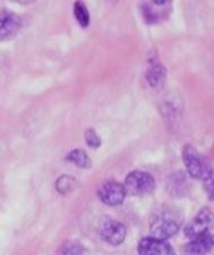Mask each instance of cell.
Here are the masks:
<instances>
[{
  "instance_id": "2",
  "label": "cell",
  "mask_w": 214,
  "mask_h": 255,
  "mask_svg": "<svg viewBox=\"0 0 214 255\" xmlns=\"http://www.w3.org/2000/svg\"><path fill=\"white\" fill-rule=\"evenodd\" d=\"M183 162L187 171L193 178H206L211 172L209 163L206 157L198 152L192 144H186L183 148Z\"/></svg>"
},
{
  "instance_id": "5",
  "label": "cell",
  "mask_w": 214,
  "mask_h": 255,
  "mask_svg": "<svg viewBox=\"0 0 214 255\" xmlns=\"http://www.w3.org/2000/svg\"><path fill=\"white\" fill-rule=\"evenodd\" d=\"M127 192L123 184L118 183L114 181L105 182L100 186L97 191V196L107 206H117L123 202Z\"/></svg>"
},
{
  "instance_id": "4",
  "label": "cell",
  "mask_w": 214,
  "mask_h": 255,
  "mask_svg": "<svg viewBox=\"0 0 214 255\" xmlns=\"http://www.w3.org/2000/svg\"><path fill=\"white\" fill-rule=\"evenodd\" d=\"M214 224V214L209 208H202L191 222L187 224L184 234L192 241L209 234V231Z\"/></svg>"
},
{
  "instance_id": "14",
  "label": "cell",
  "mask_w": 214,
  "mask_h": 255,
  "mask_svg": "<svg viewBox=\"0 0 214 255\" xmlns=\"http://www.w3.org/2000/svg\"><path fill=\"white\" fill-rule=\"evenodd\" d=\"M203 187L208 198L214 201V168L211 169L208 176L203 179Z\"/></svg>"
},
{
  "instance_id": "6",
  "label": "cell",
  "mask_w": 214,
  "mask_h": 255,
  "mask_svg": "<svg viewBox=\"0 0 214 255\" xmlns=\"http://www.w3.org/2000/svg\"><path fill=\"white\" fill-rule=\"evenodd\" d=\"M100 233H101L102 239L105 242H107L111 246H118V244L123 243L124 238H126L127 229L121 222L108 219L101 226Z\"/></svg>"
},
{
  "instance_id": "3",
  "label": "cell",
  "mask_w": 214,
  "mask_h": 255,
  "mask_svg": "<svg viewBox=\"0 0 214 255\" xmlns=\"http://www.w3.org/2000/svg\"><path fill=\"white\" fill-rule=\"evenodd\" d=\"M123 186L127 193L131 196H144L154 191L156 183L153 177L147 172L133 171L127 174Z\"/></svg>"
},
{
  "instance_id": "1",
  "label": "cell",
  "mask_w": 214,
  "mask_h": 255,
  "mask_svg": "<svg viewBox=\"0 0 214 255\" xmlns=\"http://www.w3.org/2000/svg\"><path fill=\"white\" fill-rule=\"evenodd\" d=\"M183 223V216L172 207H161L154 212L149 222V232L152 238L166 239L173 237Z\"/></svg>"
},
{
  "instance_id": "8",
  "label": "cell",
  "mask_w": 214,
  "mask_h": 255,
  "mask_svg": "<svg viewBox=\"0 0 214 255\" xmlns=\"http://www.w3.org/2000/svg\"><path fill=\"white\" fill-rule=\"evenodd\" d=\"M214 247V237L212 234L193 239L183 249L184 255H206Z\"/></svg>"
},
{
  "instance_id": "9",
  "label": "cell",
  "mask_w": 214,
  "mask_h": 255,
  "mask_svg": "<svg viewBox=\"0 0 214 255\" xmlns=\"http://www.w3.org/2000/svg\"><path fill=\"white\" fill-rule=\"evenodd\" d=\"M1 39H9L11 37L15 32L19 30L20 27V17L16 14H12V12H1Z\"/></svg>"
},
{
  "instance_id": "11",
  "label": "cell",
  "mask_w": 214,
  "mask_h": 255,
  "mask_svg": "<svg viewBox=\"0 0 214 255\" xmlns=\"http://www.w3.org/2000/svg\"><path fill=\"white\" fill-rule=\"evenodd\" d=\"M67 159H69L70 162H72V163L76 164V166L81 167V168H87V167H90V164H91L90 163V157L87 156L86 152L79 148L72 149V151L67 154Z\"/></svg>"
},
{
  "instance_id": "15",
  "label": "cell",
  "mask_w": 214,
  "mask_h": 255,
  "mask_svg": "<svg viewBox=\"0 0 214 255\" xmlns=\"http://www.w3.org/2000/svg\"><path fill=\"white\" fill-rule=\"evenodd\" d=\"M85 139H86V143L89 144L90 147H94V148H97V147L101 144V138H100L99 134L95 132V129L87 128L86 132H85Z\"/></svg>"
},
{
  "instance_id": "12",
  "label": "cell",
  "mask_w": 214,
  "mask_h": 255,
  "mask_svg": "<svg viewBox=\"0 0 214 255\" xmlns=\"http://www.w3.org/2000/svg\"><path fill=\"white\" fill-rule=\"evenodd\" d=\"M74 14L77 21L81 24V26H87L90 24V12L87 10L86 5L82 1H76L74 4Z\"/></svg>"
},
{
  "instance_id": "13",
  "label": "cell",
  "mask_w": 214,
  "mask_h": 255,
  "mask_svg": "<svg viewBox=\"0 0 214 255\" xmlns=\"http://www.w3.org/2000/svg\"><path fill=\"white\" fill-rule=\"evenodd\" d=\"M75 186H76V181L71 176H61L56 181L57 192H60L62 194H66L69 192L74 191Z\"/></svg>"
},
{
  "instance_id": "10",
  "label": "cell",
  "mask_w": 214,
  "mask_h": 255,
  "mask_svg": "<svg viewBox=\"0 0 214 255\" xmlns=\"http://www.w3.org/2000/svg\"><path fill=\"white\" fill-rule=\"evenodd\" d=\"M147 80L154 89L162 87V85L164 84V80H166V70H164V67L161 66V65H154L147 72Z\"/></svg>"
},
{
  "instance_id": "7",
  "label": "cell",
  "mask_w": 214,
  "mask_h": 255,
  "mask_svg": "<svg viewBox=\"0 0 214 255\" xmlns=\"http://www.w3.org/2000/svg\"><path fill=\"white\" fill-rule=\"evenodd\" d=\"M139 255H176L173 248L166 241L146 237L138 244Z\"/></svg>"
}]
</instances>
